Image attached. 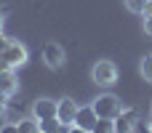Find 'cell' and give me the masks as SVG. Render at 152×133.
I'll use <instances>...</instances> for the list:
<instances>
[{"mask_svg": "<svg viewBox=\"0 0 152 133\" xmlns=\"http://www.w3.org/2000/svg\"><path fill=\"white\" fill-rule=\"evenodd\" d=\"M94 112L99 115V117H107V120H115L118 115H120V99L115 96V93H102V96H96L94 99Z\"/></svg>", "mask_w": 152, "mask_h": 133, "instance_id": "obj_1", "label": "cell"}, {"mask_svg": "<svg viewBox=\"0 0 152 133\" xmlns=\"http://www.w3.org/2000/svg\"><path fill=\"white\" fill-rule=\"evenodd\" d=\"M0 59H3V67H5V69L21 67V64L27 61V48H24L21 43H16V40H8V45H5V51L0 53Z\"/></svg>", "mask_w": 152, "mask_h": 133, "instance_id": "obj_2", "label": "cell"}, {"mask_svg": "<svg viewBox=\"0 0 152 133\" xmlns=\"http://www.w3.org/2000/svg\"><path fill=\"white\" fill-rule=\"evenodd\" d=\"M91 77L96 85H112L118 80V67L112 61H96L94 69H91Z\"/></svg>", "mask_w": 152, "mask_h": 133, "instance_id": "obj_3", "label": "cell"}, {"mask_svg": "<svg viewBox=\"0 0 152 133\" xmlns=\"http://www.w3.org/2000/svg\"><path fill=\"white\" fill-rule=\"evenodd\" d=\"M136 123H139V112L134 107L120 109V115L115 117V133H134L136 131Z\"/></svg>", "mask_w": 152, "mask_h": 133, "instance_id": "obj_4", "label": "cell"}, {"mask_svg": "<svg viewBox=\"0 0 152 133\" xmlns=\"http://www.w3.org/2000/svg\"><path fill=\"white\" fill-rule=\"evenodd\" d=\"M56 112H59V101H53V99H37V101L32 104V117H35V120L56 117Z\"/></svg>", "mask_w": 152, "mask_h": 133, "instance_id": "obj_5", "label": "cell"}, {"mask_svg": "<svg viewBox=\"0 0 152 133\" xmlns=\"http://www.w3.org/2000/svg\"><path fill=\"white\" fill-rule=\"evenodd\" d=\"M77 109H80V107H77L69 96H64V99H59V112H56V117H59L64 125H72V123H75Z\"/></svg>", "mask_w": 152, "mask_h": 133, "instance_id": "obj_6", "label": "cell"}, {"mask_svg": "<svg viewBox=\"0 0 152 133\" xmlns=\"http://www.w3.org/2000/svg\"><path fill=\"white\" fill-rule=\"evenodd\" d=\"M43 59H45V64H48L51 69H61V64H64V51H61V45L48 43V45L43 48Z\"/></svg>", "mask_w": 152, "mask_h": 133, "instance_id": "obj_7", "label": "cell"}, {"mask_svg": "<svg viewBox=\"0 0 152 133\" xmlns=\"http://www.w3.org/2000/svg\"><path fill=\"white\" fill-rule=\"evenodd\" d=\"M96 120H99V115L94 112V107H80L77 109V115H75V123L72 125H80L83 131H94V125H96Z\"/></svg>", "mask_w": 152, "mask_h": 133, "instance_id": "obj_8", "label": "cell"}, {"mask_svg": "<svg viewBox=\"0 0 152 133\" xmlns=\"http://www.w3.org/2000/svg\"><path fill=\"white\" fill-rule=\"evenodd\" d=\"M16 88H19V80H16L13 69H0V93L13 96V93H16Z\"/></svg>", "mask_w": 152, "mask_h": 133, "instance_id": "obj_9", "label": "cell"}, {"mask_svg": "<svg viewBox=\"0 0 152 133\" xmlns=\"http://www.w3.org/2000/svg\"><path fill=\"white\" fill-rule=\"evenodd\" d=\"M16 128L19 133H40V123L35 117H21V120H16Z\"/></svg>", "mask_w": 152, "mask_h": 133, "instance_id": "obj_10", "label": "cell"}, {"mask_svg": "<svg viewBox=\"0 0 152 133\" xmlns=\"http://www.w3.org/2000/svg\"><path fill=\"white\" fill-rule=\"evenodd\" d=\"M40 123V133H59L61 131V120L59 117H48V120H37Z\"/></svg>", "mask_w": 152, "mask_h": 133, "instance_id": "obj_11", "label": "cell"}, {"mask_svg": "<svg viewBox=\"0 0 152 133\" xmlns=\"http://www.w3.org/2000/svg\"><path fill=\"white\" fill-rule=\"evenodd\" d=\"M91 133H115V120H107V117H99L94 131Z\"/></svg>", "mask_w": 152, "mask_h": 133, "instance_id": "obj_12", "label": "cell"}, {"mask_svg": "<svg viewBox=\"0 0 152 133\" xmlns=\"http://www.w3.org/2000/svg\"><path fill=\"white\" fill-rule=\"evenodd\" d=\"M139 69H142V77H144L147 83H152V53H147V56L142 59V67H139Z\"/></svg>", "mask_w": 152, "mask_h": 133, "instance_id": "obj_13", "label": "cell"}, {"mask_svg": "<svg viewBox=\"0 0 152 133\" xmlns=\"http://www.w3.org/2000/svg\"><path fill=\"white\" fill-rule=\"evenodd\" d=\"M123 3L131 13H144V5H147V0H123Z\"/></svg>", "mask_w": 152, "mask_h": 133, "instance_id": "obj_14", "label": "cell"}, {"mask_svg": "<svg viewBox=\"0 0 152 133\" xmlns=\"http://www.w3.org/2000/svg\"><path fill=\"white\" fill-rule=\"evenodd\" d=\"M0 133H19V128H16V123H13V120H8V123L0 128Z\"/></svg>", "mask_w": 152, "mask_h": 133, "instance_id": "obj_15", "label": "cell"}, {"mask_svg": "<svg viewBox=\"0 0 152 133\" xmlns=\"http://www.w3.org/2000/svg\"><path fill=\"white\" fill-rule=\"evenodd\" d=\"M136 133H152L150 123H136Z\"/></svg>", "mask_w": 152, "mask_h": 133, "instance_id": "obj_16", "label": "cell"}, {"mask_svg": "<svg viewBox=\"0 0 152 133\" xmlns=\"http://www.w3.org/2000/svg\"><path fill=\"white\" fill-rule=\"evenodd\" d=\"M144 32L152 37V16H147V19H144Z\"/></svg>", "mask_w": 152, "mask_h": 133, "instance_id": "obj_17", "label": "cell"}, {"mask_svg": "<svg viewBox=\"0 0 152 133\" xmlns=\"http://www.w3.org/2000/svg\"><path fill=\"white\" fill-rule=\"evenodd\" d=\"M152 16V0H147V5H144V19Z\"/></svg>", "mask_w": 152, "mask_h": 133, "instance_id": "obj_18", "label": "cell"}, {"mask_svg": "<svg viewBox=\"0 0 152 133\" xmlns=\"http://www.w3.org/2000/svg\"><path fill=\"white\" fill-rule=\"evenodd\" d=\"M8 99H11V96H5V93H0V109H5V104H8Z\"/></svg>", "mask_w": 152, "mask_h": 133, "instance_id": "obj_19", "label": "cell"}, {"mask_svg": "<svg viewBox=\"0 0 152 133\" xmlns=\"http://www.w3.org/2000/svg\"><path fill=\"white\" fill-rule=\"evenodd\" d=\"M69 133H88V131H83L80 125H69Z\"/></svg>", "mask_w": 152, "mask_h": 133, "instance_id": "obj_20", "label": "cell"}, {"mask_svg": "<svg viewBox=\"0 0 152 133\" xmlns=\"http://www.w3.org/2000/svg\"><path fill=\"white\" fill-rule=\"evenodd\" d=\"M0 24H3V8H0Z\"/></svg>", "mask_w": 152, "mask_h": 133, "instance_id": "obj_21", "label": "cell"}, {"mask_svg": "<svg viewBox=\"0 0 152 133\" xmlns=\"http://www.w3.org/2000/svg\"><path fill=\"white\" fill-rule=\"evenodd\" d=\"M150 128H152V117H150Z\"/></svg>", "mask_w": 152, "mask_h": 133, "instance_id": "obj_22", "label": "cell"}]
</instances>
